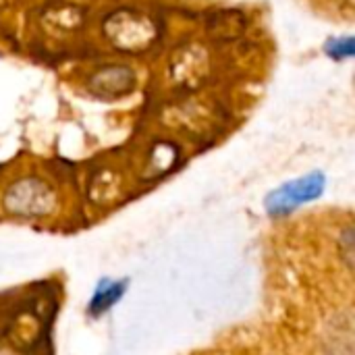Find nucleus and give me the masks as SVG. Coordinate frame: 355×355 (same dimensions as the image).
<instances>
[{
  "mask_svg": "<svg viewBox=\"0 0 355 355\" xmlns=\"http://www.w3.org/2000/svg\"><path fill=\"white\" fill-rule=\"evenodd\" d=\"M106 42L127 54L150 50L160 40V23L137 8H121L110 12L102 25Z\"/></svg>",
  "mask_w": 355,
  "mask_h": 355,
  "instance_id": "f257e3e1",
  "label": "nucleus"
},
{
  "mask_svg": "<svg viewBox=\"0 0 355 355\" xmlns=\"http://www.w3.org/2000/svg\"><path fill=\"white\" fill-rule=\"evenodd\" d=\"M324 185H327V179L318 171L310 173L306 177L293 179L266 196V200H264L266 212L270 216H287L293 210L302 208L304 204L318 200L324 191Z\"/></svg>",
  "mask_w": 355,
  "mask_h": 355,
  "instance_id": "f03ea898",
  "label": "nucleus"
},
{
  "mask_svg": "<svg viewBox=\"0 0 355 355\" xmlns=\"http://www.w3.org/2000/svg\"><path fill=\"white\" fill-rule=\"evenodd\" d=\"M137 85V75L127 64H104L87 79V89L102 100H119L129 96Z\"/></svg>",
  "mask_w": 355,
  "mask_h": 355,
  "instance_id": "7ed1b4c3",
  "label": "nucleus"
},
{
  "mask_svg": "<svg viewBox=\"0 0 355 355\" xmlns=\"http://www.w3.org/2000/svg\"><path fill=\"white\" fill-rule=\"evenodd\" d=\"M50 200L52 193L48 185L37 179H23L15 183L4 196V208L19 216L44 214L50 208Z\"/></svg>",
  "mask_w": 355,
  "mask_h": 355,
  "instance_id": "20e7f679",
  "label": "nucleus"
},
{
  "mask_svg": "<svg viewBox=\"0 0 355 355\" xmlns=\"http://www.w3.org/2000/svg\"><path fill=\"white\" fill-rule=\"evenodd\" d=\"M127 291V281H112V279H102L87 304V314L92 318H98L112 310L116 302L125 295Z\"/></svg>",
  "mask_w": 355,
  "mask_h": 355,
  "instance_id": "39448f33",
  "label": "nucleus"
},
{
  "mask_svg": "<svg viewBox=\"0 0 355 355\" xmlns=\"http://www.w3.org/2000/svg\"><path fill=\"white\" fill-rule=\"evenodd\" d=\"M44 19L52 23L56 29L67 31V29H75L77 25H81L83 10L75 4H52V8L44 12Z\"/></svg>",
  "mask_w": 355,
  "mask_h": 355,
  "instance_id": "423d86ee",
  "label": "nucleus"
},
{
  "mask_svg": "<svg viewBox=\"0 0 355 355\" xmlns=\"http://www.w3.org/2000/svg\"><path fill=\"white\" fill-rule=\"evenodd\" d=\"M327 54L335 60H345V58H352L355 54V40L352 35H345V37H333L327 42Z\"/></svg>",
  "mask_w": 355,
  "mask_h": 355,
  "instance_id": "0eeeda50",
  "label": "nucleus"
}]
</instances>
